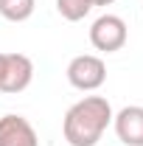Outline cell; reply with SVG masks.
Wrapping results in <instances>:
<instances>
[{"label":"cell","instance_id":"11","mask_svg":"<svg viewBox=\"0 0 143 146\" xmlns=\"http://www.w3.org/2000/svg\"><path fill=\"white\" fill-rule=\"evenodd\" d=\"M0 3H3V0H0Z\"/></svg>","mask_w":143,"mask_h":146},{"label":"cell","instance_id":"10","mask_svg":"<svg viewBox=\"0 0 143 146\" xmlns=\"http://www.w3.org/2000/svg\"><path fill=\"white\" fill-rule=\"evenodd\" d=\"M3 59H6V54L0 51V79H3Z\"/></svg>","mask_w":143,"mask_h":146},{"label":"cell","instance_id":"2","mask_svg":"<svg viewBox=\"0 0 143 146\" xmlns=\"http://www.w3.org/2000/svg\"><path fill=\"white\" fill-rule=\"evenodd\" d=\"M65 73H68L70 87H76V90H81V93H93L107 82V65H104L101 56H95V54L73 56Z\"/></svg>","mask_w":143,"mask_h":146},{"label":"cell","instance_id":"5","mask_svg":"<svg viewBox=\"0 0 143 146\" xmlns=\"http://www.w3.org/2000/svg\"><path fill=\"white\" fill-rule=\"evenodd\" d=\"M112 127L118 141L126 146H143V107L129 104L112 115Z\"/></svg>","mask_w":143,"mask_h":146},{"label":"cell","instance_id":"1","mask_svg":"<svg viewBox=\"0 0 143 146\" xmlns=\"http://www.w3.org/2000/svg\"><path fill=\"white\" fill-rule=\"evenodd\" d=\"M112 104L104 96H84L65 112L62 132L70 146H95L112 124Z\"/></svg>","mask_w":143,"mask_h":146},{"label":"cell","instance_id":"4","mask_svg":"<svg viewBox=\"0 0 143 146\" xmlns=\"http://www.w3.org/2000/svg\"><path fill=\"white\" fill-rule=\"evenodd\" d=\"M34 82V62L25 54H6L3 59V79H0V90L3 93H23Z\"/></svg>","mask_w":143,"mask_h":146},{"label":"cell","instance_id":"3","mask_svg":"<svg viewBox=\"0 0 143 146\" xmlns=\"http://www.w3.org/2000/svg\"><path fill=\"white\" fill-rule=\"evenodd\" d=\"M126 39H129V31H126L124 17H118V14H101L90 25V42L95 51L115 54L126 45Z\"/></svg>","mask_w":143,"mask_h":146},{"label":"cell","instance_id":"7","mask_svg":"<svg viewBox=\"0 0 143 146\" xmlns=\"http://www.w3.org/2000/svg\"><path fill=\"white\" fill-rule=\"evenodd\" d=\"M36 0H3L0 3V14L9 23H25V20L34 14Z\"/></svg>","mask_w":143,"mask_h":146},{"label":"cell","instance_id":"9","mask_svg":"<svg viewBox=\"0 0 143 146\" xmlns=\"http://www.w3.org/2000/svg\"><path fill=\"white\" fill-rule=\"evenodd\" d=\"M109 3H115V0H93V6H109Z\"/></svg>","mask_w":143,"mask_h":146},{"label":"cell","instance_id":"8","mask_svg":"<svg viewBox=\"0 0 143 146\" xmlns=\"http://www.w3.org/2000/svg\"><path fill=\"white\" fill-rule=\"evenodd\" d=\"M93 9H95L93 0H56V11L68 20V23H79V20H84Z\"/></svg>","mask_w":143,"mask_h":146},{"label":"cell","instance_id":"6","mask_svg":"<svg viewBox=\"0 0 143 146\" xmlns=\"http://www.w3.org/2000/svg\"><path fill=\"white\" fill-rule=\"evenodd\" d=\"M0 146H39V135L23 115H3L0 118Z\"/></svg>","mask_w":143,"mask_h":146}]
</instances>
